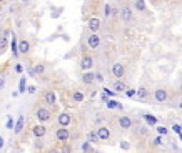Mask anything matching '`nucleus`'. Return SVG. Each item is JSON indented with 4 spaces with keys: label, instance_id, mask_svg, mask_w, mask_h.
Instances as JSON below:
<instances>
[{
    "label": "nucleus",
    "instance_id": "1",
    "mask_svg": "<svg viewBox=\"0 0 182 153\" xmlns=\"http://www.w3.org/2000/svg\"><path fill=\"white\" fill-rule=\"evenodd\" d=\"M35 116H37V120L40 121V123H45V121H49L52 118V113L47 110V108H37Z\"/></svg>",
    "mask_w": 182,
    "mask_h": 153
},
{
    "label": "nucleus",
    "instance_id": "2",
    "mask_svg": "<svg viewBox=\"0 0 182 153\" xmlns=\"http://www.w3.org/2000/svg\"><path fill=\"white\" fill-rule=\"evenodd\" d=\"M112 75L115 78H122L124 75H125V67L122 65V63H114L112 65Z\"/></svg>",
    "mask_w": 182,
    "mask_h": 153
},
{
    "label": "nucleus",
    "instance_id": "3",
    "mask_svg": "<svg viewBox=\"0 0 182 153\" xmlns=\"http://www.w3.org/2000/svg\"><path fill=\"white\" fill-rule=\"evenodd\" d=\"M55 136H57V140H59V142H65V140H69V136H70L69 128H65V126L59 128V130H57V133H55Z\"/></svg>",
    "mask_w": 182,
    "mask_h": 153
},
{
    "label": "nucleus",
    "instance_id": "4",
    "mask_svg": "<svg viewBox=\"0 0 182 153\" xmlns=\"http://www.w3.org/2000/svg\"><path fill=\"white\" fill-rule=\"evenodd\" d=\"M32 133H33V136H37V138H42V136H45L47 128L44 126V123H40V125H35V126L32 128Z\"/></svg>",
    "mask_w": 182,
    "mask_h": 153
},
{
    "label": "nucleus",
    "instance_id": "5",
    "mask_svg": "<svg viewBox=\"0 0 182 153\" xmlns=\"http://www.w3.org/2000/svg\"><path fill=\"white\" fill-rule=\"evenodd\" d=\"M44 100H45L47 105L54 107V105L57 103V95H55V92H45V95H44Z\"/></svg>",
    "mask_w": 182,
    "mask_h": 153
},
{
    "label": "nucleus",
    "instance_id": "6",
    "mask_svg": "<svg viewBox=\"0 0 182 153\" xmlns=\"http://www.w3.org/2000/svg\"><path fill=\"white\" fill-rule=\"evenodd\" d=\"M154 97H155V102H165V100H167V92H165L164 88H157L154 93Z\"/></svg>",
    "mask_w": 182,
    "mask_h": 153
},
{
    "label": "nucleus",
    "instance_id": "7",
    "mask_svg": "<svg viewBox=\"0 0 182 153\" xmlns=\"http://www.w3.org/2000/svg\"><path fill=\"white\" fill-rule=\"evenodd\" d=\"M97 135L100 140H109V136H110V130H109L107 126H100L97 130Z\"/></svg>",
    "mask_w": 182,
    "mask_h": 153
},
{
    "label": "nucleus",
    "instance_id": "8",
    "mask_svg": "<svg viewBox=\"0 0 182 153\" xmlns=\"http://www.w3.org/2000/svg\"><path fill=\"white\" fill-rule=\"evenodd\" d=\"M19 52H20V53H23V55H27L28 52H30V43H28V40H20Z\"/></svg>",
    "mask_w": 182,
    "mask_h": 153
},
{
    "label": "nucleus",
    "instance_id": "9",
    "mask_svg": "<svg viewBox=\"0 0 182 153\" xmlns=\"http://www.w3.org/2000/svg\"><path fill=\"white\" fill-rule=\"evenodd\" d=\"M99 45H100V37L95 35V32H94V35H90V37H89V47H90V48H97Z\"/></svg>",
    "mask_w": 182,
    "mask_h": 153
},
{
    "label": "nucleus",
    "instance_id": "10",
    "mask_svg": "<svg viewBox=\"0 0 182 153\" xmlns=\"http://www.w3.org/2000/svg\"><path fill=\"white\" fill-rule=\"evenodd\" d=\"M89 28L92 32H97L99 28H100V20H99L97 17H92V19L89 20Z\"/></svg>",
    "mask_w": 182,
    "mask_h": 153
},
{
    "label": "nucleus",
    "instance_id": "11",
    "mask_svg": "<svg viewBox=\"0 0 182 153\" xmlns=\"http://www.w3.org/2000/svg\"><path fill=\"white\" fill-rule=\"evenodd\" d=\"M70 115L69 113H60L59 115V123H60V126H69V123H70Z\"/></svg>",
    "mask_w": 182,
    "mask_h": 153
},
{
    "label": "nucleus",
    "instance_id": "12",
    "mask_svg": "<svg viewBox=\"0 0 182 153\" xmlns=\"http://www.w3.org/2000/svg\"><path fill=\"white\" fill-rule=\"evenodd\" d=\"M95 80V73H92V72H85L84 75H82V82H84L85 85H90Z\"/></svg>",
    "mask_w": 182,
    "mask_h": 153
},
{
    "label": "nucleus",
    "instance_id": "13",
    "mask_svg": "<svg viewBox=\"0 0 182 153\" xmlns=\"http://www.w3.org/2000/svg\"><path fill=\"white\" fill-rule=\"evenodd\" d=\"M119 125H120V128H131V126H132V120L129 118V116H120Z\"/></svg>",
    "mask_w": 182,
    "mask_h": 153
},
{
    "label": "nucleus",
    "instance_id": "14",
    "mask_svg": "<svg viewBox=\"0 0 182 153\" xmlns=\"http://www.w3.org/2000/svg\"><path fill=\"white\" fill-rule=\"evenodd\" d=\"M92 63H94L92 57H84V58H82V62H80V67H82L84 70H89L90 67H92Z\"/></svg>",
    "mask_w": 182,
    "mask_h": 153
},
{
    "label": "nucleus",
    "instance_id": "15",
    "mask_svg": "<svg viewBox=\"0 0 182 153\" xmlns=\"http://www.w3.org/2000/svg\"><path fill=\"white\" fill-rule=\"evenodd\" d=\"M122 19H124V22H131L132 20V10L129 9V7H124V9H122Z\"/></svg>",
    "mask_w": 182,
    "mask_h": 153
},
{
    "label": "nucleus",
    "instance_id": "16",
    "mask_svg": "<svg viewBox=\"0 0 182 153\" xmlns=\"http://www.w3.org/2000/svg\"><path fill=\"white\" fill-rule=\"evenodd\" d=\"M136 95H137V98H139V100H145V98L149 97V92H147V88L140 87L139 90L136 92Z\"/></svg>",
    "mask_w": 182,
    "mask_h": 153
},
{
    "label": "nucleus",
    "instance_id": "17",
    "mask_svg": "<svg viewBox=\"0 0 182 153\" xmlns=\"http://www.w3.org/2000/svg\"><path fill=\"white\" fill-rule=\"evenodd\" d=\"M9 45V37L7 35H0V52H4Z\"/></svg>",
    "mask_w": 182,
    "mask_h": 153
},
{
    "label": "nucleus",
    "instance_id": "18",
    "mask_svg": "<svg viewBox=\"0 0 182 153\" xmlns=\"http://www.w3.org/2000/svg\"><path fill=\"white\" fill-rule=\"evenodd\" d=\"M22 126H23V116L20 115L19 116V120H17V123H15V133H20V131H22Z\"/></svg>",
    "mask_w": 182,
    "mask_h": 153
},
{
    "label": "nucleus",
    "instance_id": "19",
    "mask_svg": "<svg viewBox=\"0 0 182 153\" xmlns=\"http://www.w3.org/2000/svg\"><path fill=\"white\" fill-rule=\"evenodd\" d=\"M114 87V90H115V92H124V90H125V83H122V82H115V83L112 85Z\"/></svg>",
    "mask_w": 182,
    "mask_h": 153
},
{
    "label": "nucleus",
    "instance_id": "20",
    "mask_svg": "<svg viewBox=\"0 0 182 153\" xmlns=\"http://www.w3.org/2000/svg\"><path fill=\"white\" fill-rule=\"evenodd\" d=\"M136 9L139 12H145V2L144 0H136Z\"/></svg>",
    "mask_w": 182,
    "mask_h": 153
},
{
    "label": "nucleus",
    "instance_id": "21",
    "mask_svg": "<svg viewBox=\"0 0 182 153\" xmlns=\"http://www.w3.org/2000/svg\"><path fill=\"white\" fill-rule=\"evenodd\" d=\"M12 53H14L15 57L20 53V52H19V43H17V38H14V40H12Z\"/></svg>",
    "mask_w": 182,
    "mask_h": 153
},
{
    "label": "nucleus",
    "instance_id": "22",
    "mask_svg": "<svg viewBox=\"0 0 182 153\" xmlns=\"http://www.w3.org/2000/svg\"><path fill=\"white\" fill-rule=\"evenodd\" d=\"M107 107L109 108H119V110H122V105H120V103H117L115 100H107Z\"/></svg>",
    "mask_w": 182,
    "mask_h": 153
},
{
    "label": "nucleus",
    "instance_id": "23",
    "mask_svg": "<svg viewBox=\"0 0 182 153\" xmlns=\"http://www.w3.org/2000/svg\"><path fill=\"white\" fill-rule=\"evenodd\" d=\"M33 72H35V75H42L44 72H45V65H42V63H38V65H35Z\"/></svg>",
    "mask_w": 182,
    "mask_h": 153
},
{
    "label": "nucleus",
    "instance_id": "24",
    "mask_svg": "<svg viewBox=\"0 0 182 153\" xmlns=\"http://www.w3.org/2000/svg\"><path fill=\"white\" fill-rule=\"evenodd\" d=\"M144 118H145V121H147L149 125H155V123H157V118L152 116V115H144Z\"/></svg>",
    "mask_w": 182,
    "mask_h": 153
},
{
    "label": "nucleus",
    "instance_id": "25",
    "mask_svg": "<svg viewBox=\"0 0 182 153\" xmlns=\"http://www.w3.org/2000/svg\"><path fill=\"white\" fill-rule=\"evenodd\" d=\"M99 140H100V138H99V135L95 133V131H90V133H89V142H92V143H94V142H99Z\"/></svg>",
    "mask_w": 182,
    "mask_h": 153
},
{
    "label": "nucleus",
    "instance_id": "26",
    "mask_svg": "<svg viewBox=\"0 0 182 153\" xmlns=\"http://www.w3.org/2000/svg\"><path fill=\"white\" fill-rule=\"evenodd\" d=\"M92 147H90V142H84L82 143V152H92Z\"/></svg>",
    "mask_w": 182,
    "mask_h": 153
},
{
    "label": "nucleus",
    "instance_id": "27",
    "mask_svg": "<svg viewBox=\"0 0 182 153\" xmlns=\"http://www.w3.org/2000/svg\"><path fill=\"white\" fill-rule=\"evenodd\" d=\"M82 100H84V95L80 92H75L74 93V102H82Z\"/></svg>",
    "mask_w": 182,
    "mask_h": 153
},
{
    "label": "nucleus",
    "instance_id": "28",
    "mask_svg": "<svg viewBox=\"0 0 182 153\" xmlns=\"http://www.w3.org/2000/svg\"><path fill=\"white\" fill-rule=\"evenodd\" d=\"M172 130L175 131V133H182V126H181V125H177V123H175V125H172Z\"/></svg>",
    "mask_w": 182,
    "mask_h": 153
},
{
    "label": "nucleus",
    "instance_id": "29",
    "mask_svg": "<svg viewBox=\"0 0 182 153\" xmlns=\"http://www.w3.org/2000/svg\"><path fill=\"white\" fill-rule=\"evenodd\" d=\"M27 88H25V78L20 80V88H19V92H25Z\"/></svg>",
    "mask_w": 182,
    "mask_h": 153
},
{
    "label": "nucleus",
    "instance_id": "30",
    "mask_svg": "<svg viewBox=\"0 0 182 153\" xmlns=\"http://www.w3.org/2000/svg\"><path fill=\"white\" fill-rule=\"evenodd\" d=\"M110 14H112V7L105 5V17H110Z\"/></svg>",
    "mask_w": 182,
    "mask_h": 153
},
{
    "label": "nucleus",
    "instance_id": "31",
    "mask_svg": "<svg viewBox=\"0 0 182 153\" xmlns=\"http://www.w3.org/2000/svg\"><path fill=\"white\" fill-rule=\"evenodd\" d=\"M157 131H159V135H167V128H165V126H159Z\"/></svg>",
    "mask_w": 182,
    "mask_h": 153
},
{
    "label": "nucleus",
    "instance_id": "32",
    "mask_svg": "<svg viewBox=\"0 0 182 153\" xmlns=\"http://www.w3.org/2000/svg\"><path fill=\"white\" fill-rule=\"evenodd\" d=\"M152 143H154L155 147H159V145H162V138H160V136H157V138H154V142H152Z\"/></svg>",
    "mask_w": 182,
    "mask_h": 153
},
{
    "label": "nucleus",
    "instance_id": "33",
    "mask_svg": "<svg viewBox=\"0 0 182 153\" xmlns=\"http://www.w3.org/2000/svg\"><path fill=\"white\" fill-rule=\"evenodd\" d=\"M27 92H28V93H30V95H32V93H35V92H37V88L33 87V85H30V87H28V88H27Z\"/></svg>",
    "mask_w": 182,
    "mask_h": 153
},
{
    "label": "nucleus",
    "instance_id": "34",
    "mask_svg": "<svg viewBox=\"0 0 182 153\" xmlns=\"http://www.w3.org/2000/svg\"><path fill=\"white\" fill-rule=\"evenodd\" d=\"M127 95H129V97H134V95H136V90H127Z\"/></svg>",
    "mask_w": 182,
    "mask_h": 153
},
{
    "label": "nucleus",
    "instance_id": "35",
    "mask_svg": "<svg viewBox=\"0 0 182 153\" xmlns=\"http://www.w3.org/2000/svg\"><path fill=\"white\" fill-rule=\"evenodd\" d=\"M95 78H97L99 82H102V80H104V78H102V75H100V73H95Z\"/></svg>",
    "mask_w": 182,
    "mask_h": 153
},
{
    "label": "nucleus",
    "instance_id": "36",
    "mask_svg": "<svg viewBox=\"0 0 182 153\" xmlns=\"http://www.w3.org/2000/svg\"><path fill=\"white\" fill-rule=\"evenodd\" d=\"M105 93H107V95H110V97H114V92H112V90H109V88H105Z\"/></svg>",
    "mask_w": 182,
    "mask_h": 153
},
{
    "label": "nucleus",
    "instance_id": "37",
    "mask_svg": "<svg viewBox=\"0 0 182 153\" xmlns=\"http://www.w3.org/2000/svg\"><path fill=\"white\" fill-rule=\"evenodd\" d=\"M120 147H122V148H125V150H127V148H129V145H127V143H125V142H124V143H120Z\"/></svg>",
    "mask_w": 182,
    "mask_h": 153
},
{
    "label": "nucleus",
    "instance_id": "38",
    "mask_svg": "<svg viewBox=\"0 0 182 153\" xmlns=\"http://www.w3.org/2000/svg\"><path fill=\"white\" fill-rule=\"evenodd\" d=\"M4 88V78H0V90Z\"/></svg>",
    "mask_w": 182,
    "mask_h": 153
},
{
    "label": "nucleus",
    "instance_id": "39",
    "mask_svg": "<svg viewBox=\"0 0 182 153\" xmlns=\"http://www.w3.org/2000/svg\"><path fill=\"white\" fill-rule=\"evenodd\" d=\"M2 147H4V138L0 136V148H2Z\"/></svg>",
    "mask_w": 182,
    "mask_h": 153
},
{
    "label": "nucleus",
    "instance_id": "40",
    "mask_svg": "<svg viewBox=\"0 0 182 153\" xmlns=\"http://www.w3.org/2000/svg\"><path fill=\"white\" fill-rule=\"evenodd\" d=\"M2 2H5V0H0V4H2Z\"/></svg>",
    "mask_w": 182,
    "mask_h": 153
},
{
    "label": "nucleus",
    "instance_id": "41",
    "mask_svg": "<svg viewBox=\"0 0 182 153\" xmlns=\"http://www.w3.org/2000/svg\"><path fill=\"white\" fill-rule=\"evenodd\" d=\"M22 2H28V0H22Z\"/></svg>",
    "mask_w": 182,
    "mask_h": 153
},
{
    "label": "nucleus",
    "instance_id": "42",
    "mask_svg": "<svg viewBox=\"0 0 182 153\" xmlns=\"http://www.w3.org/2000/svg\"><path fill=\"white\" fill-rule=\"evenodd\" d=\"M0 33H2V27H0Z\"/></svg>",
    "mask_w": 182,
    "mask_h": 153
},
{
    "label": "nucleus",
    "instance_id": "43",
    "mask_svg": "<svg viewBox=\"0 0 182 153\" xmlns=\"http://www.w3.org/2000/svg\"><path fill=\"white\" fill-rule=\"evenodd\" d=\"M181 93H182V87H181Z\"/></svg>",
    "mask_w": 182,
    "mask_h": 153
},
{
    "label": "nucleus",
    "instance_id": "44",
    "mask_svg": "<svg viewBox=\"0 0 182 153\" xmlns=\"http://www.w3.org/2000/svg\"><path fill=\"white\" fill-rule=\"evenodd\" d=\"M0 22H2V20H0Z\"/></svg>",
    "mask_w": 182,
    "mask_h": 153
}]
</instances>
